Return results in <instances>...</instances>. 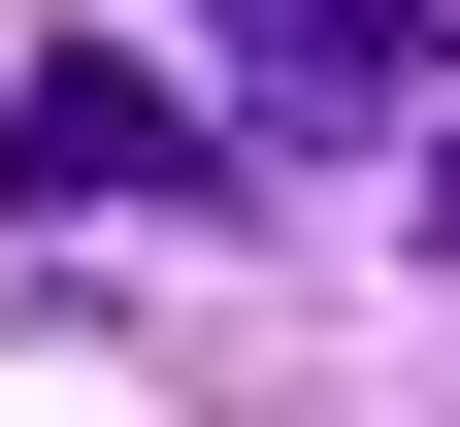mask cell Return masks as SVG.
Listing matches in <instances>:
<instances>
[{"instance_id": "6da1fadb", "label": "cell", "mask_w": 460, "mask_h": 427, "mask_svg": "<svg viewBox=\"0 0 460 427\" xmlns=\"http://www.w3.org/2000/svg\"><path fill=\"white\" fill-rule=\"evenodd\" d=\"M198 99H164V67H33V99H0V198H198Z\"/></svg>"}, {"instance_id": "7a4b0ae2", "label": "cell", "mask_w": 460, "mask_h": 427, "mask_svg": "<svg viewBox=\"0 0 460 427\" xmlns=\"http://www.w3.org/2000/svg\"><path fill=\"white\" fill-rule=\"evenodd\" d=\"M230 33H263V99H296V132H394V99L460 67V0H230Z\"/></svg>"}, {"instance_id": "3957f363", "label": "cell", "mask_w": 460, "mask_h": 427, "mask_svg": "<svg viewBox=\"0 0 460 427\" xmlns=\"http://www.w3.org/2000/svg\"><path fill=\"white\" fill-rule=\"evenodd\" d=\"M428 230H460V165H428Z\"/></svg>"}]
</instances>
